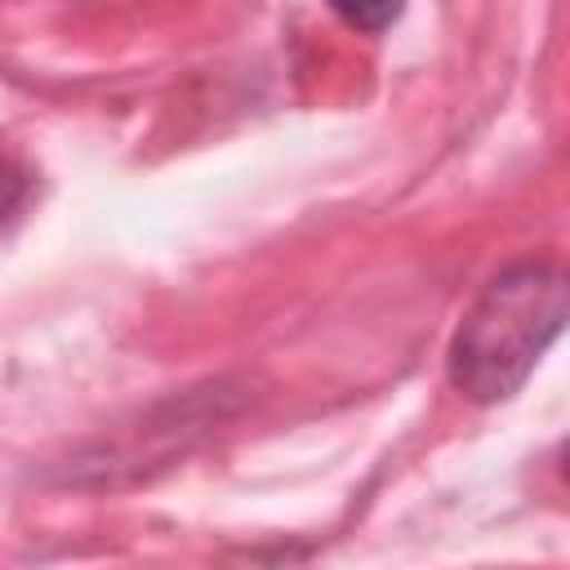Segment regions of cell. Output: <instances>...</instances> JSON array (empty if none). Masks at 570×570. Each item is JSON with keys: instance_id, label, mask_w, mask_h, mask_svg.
I'll return each mask as SVG.
<instances>
[{"instance_id": "1", "label": "cell", "mask_w": 570, "mask_h": 570, "mask_svg": "<svg viewBox=\"0 0 570 570\" xmlns=\"http://www.w3.org/2000/svg\"><path fill=\"white\" fill-rule=\"evenodd\" d=\"M566 325V276L552 263L503 267L463 312L450 338V383L476 401L499 405L534 374L539 356Z\"/></svg>"}, {"instance_id": "2", "label": "cell", "mask_w": 570, "mask_h": 570, "mask_svg": "<svg viewBox=\"0 0 570 570\" xmlns=\"http://www.w3.org/2000/svg\"><path fill=\"white\" fill-rule=\"evenodd\" d=\"M325 4L356 31H387L405 13V0H325Z\"/></svg>"}, {"instance_id": "3", "label": "cell", "mask_w": 570, "mask_h": 570, "mask_svg": "<svg viewBox=\"0 0 570 570\" xmlns=\"http://www.w3.org/2000/svg\"><path fill=\"white\" fill-rule=\"evenodd\" d=\"M27 196H31V174H27V165H22L18 156L0 151V232H4L9 218L22 214Z\"/></svg>"}]
</instances>
